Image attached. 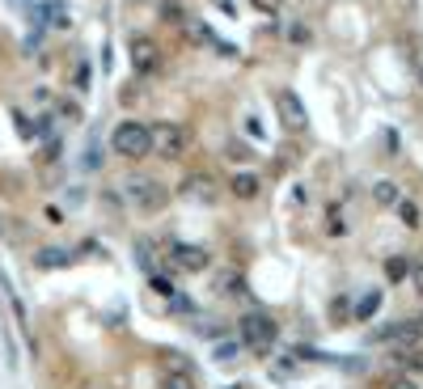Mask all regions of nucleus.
<instances>
[{"mask_svg": "<svg viewBox=\"0 0 423 389\" xmlns=\"http://www.w3.org/2000/svg\"><path fill=\"white\" fill-rule=\"evenodd\" d=\"M152 152L157 157H166V161H178L191 152V132L182 123H161V127H152Z\"/></svg>", "mask_w": 423, "mask_h": 389, "instance_id": "7ed1b4c3", "label": "nucleus"}, {"mask_svg": "<svg viewBox=\"0 0 423 389\" xmlns=\"http://www.w3.org/2000/svg\"><path fill=\"white\" fill-rule=\"evenodd\" d=\"M186 34H191L195 42H212V30H207V26H186Z\"/></svg>", "mask_w": 423, "mask_h": 389, "instance_id": "6ab92c4d", "label": "nucleus"}, {"mask_svg": "<svg viewBox=\"0 0 423 389\" xmlns=\"http://www.w3.org/2000/svg\"><path fill=\"white\" fill-rule=\"evenodd\" d=\"M186 186H191V195H203V199H212V178H207V174H203V178H191Z\"/></svg>", "mask_w": 423, "mask_h": 389, "instance_id": "a211bd4d", "label": "nucleus"}, {"mask_svg": "<svg viewBox=\"0 0 423 389\" xmlns=\"http://www.w3.org/2000/svg\"><path fill=\"white\" fill-rule=\"evenodd\" d=\"M377 309H381V292L373 288V292H368V296H364V301L356 305V321H364V317H373Z\"/></svg>", "mask_w": 423, "mask_h": 389, "instance_id": "9b49d317", "label": "nucleus"}, {"mask_svg": "<svg viewBox=\"0 0 423 389\" xmlns=\"http://www.w3.org/2000/svg\"><path fill=\"white\" fill-rule=\"evenodd\" d=\"M123 195H127V203H131L136 212H161L166 199H170V191H166L161 182H157V178H144V174L127 178V182H123Z\"/></svg>", "mask_w": 423, "mask_h": 389, "instance_id": "f03ea898", "label": "nucleus"}, {"mask_svg": "<svg viewBox=\"0 0 423 389\" xmlns=\"http://www.w3.org/2000/svg\"><path fill=\"white\" fill-rule=\"evenodd\" d=\"M276 106H280V119H284V127H288V132H301V127L309 123L305 102H301L292 89H280V93H276Z\"/></svg>", "mask_w": 423, "mask_h": 389, "instance_id": "423d86ee", "label": "nucleus"}, {"mask_svg": "<svg viewBox=\"0 0 423 389\" xmlns=\"http://www.w3.org/2000/svg\"><path fill=\"white\" fill-rule=\"evenodd\" d=\"M419 85H423V64H419Z\"/></svg>", "mask_w": 423, "mask_h": 389, "instance_id": "a878e982", "label": "nucleus"}, {"mask_svg": "<svg viewBox=\"0 0 423 389\" xmlns=\"http://www.w3.org/2000/svg\"><path fill=\"white\" fill-rule=\"evenodd\" d=\"M250 5H254L258 13H276V9H280V0H250Z\"/></svg>", "mask_w": 423, "mask_h": 389, "instance_id": "4be33fe9", "label": "nucleus"}, {"mask_svg": "<svg viewBox=\"0 0 423 389\" xmlns=\"http://www.w3.org/2000/svg\"><path fill=\"white\" fill-rule=\"evenodd\" d=\"M398 216H402L406 229H419L423 225V220H419V203H410V199H398Z\"/></svg>", "mask_w": 423, "mask_h": 389, "instance_id": "f8f14e48", "label": "nucleus"}, {"mask_svg": "<svg viewBox=\"0 0 423 389\" xmlns=\"http://www.w3.org/2000/svg\"><path fill=\"white\" fill-rule=\"evenodd\" d=\"M241 288H246L241 275H233V271H229V275H221V292H225V296H233V292H241Z\"/></svg>", "mask_w": 423, "mask_h": 389, "instance_id": "dca6fc26", "label": "nucleus"}, {"mask_svg": "<svg viewBox=\"0 0 423 389\" xmlns=\"http://www.w3.org/2000/svg\"><path fill=\"white\" fill-rule=\"evenodd\" d=\"M195 368L182 360V356H170L166 368H161V389H195Z\"/></svg>", "mask_w": 423, "mask_h": 389, "instance_id": "0eeeda50", "label": "nucleus"}, {"mask_svg": "<svg viewBox=\"0 0 423 389\" xmlns=\"http://www.w3.org/2000/svg\"><path fill=\"white\" fill-rule=\"evenodd\" d=\"M258 191H262V182L254 174H233L229 178V195L233 199H258Z\"/></svg>", "mask_w": 423, "mask_h": 389, "instance_id": "1a4fd4ad", "label": "nucleus"}, {"mask_svg": "<svg viewBox=\"0 0 423 389\" xmlns=\"http://www.w3.org/2000/svg\"><path fill=\"white\" fill-rule=\"evenodd\" d=\"M373 199H377L381 207H390V203H398V186H394V182H377V186H373Z\"/></svg>", "mask_w": 423, "mask_h": 389, "instance_id": "ddd939ff", "label": "nucleus"}, {"mask_svg": "<svg viewBox=\"0 0 423 389\" xmlns=\"http://www.w3.org/2000/svg\"><path fill=\"white\" fill-rule=\"evenodd\" d=\"M410 280H415V288L423 292V267H410Z\"/></svg>", "mask_w": 423, "mask_h": 389, "instance_id": "393cba45", "label": "nucleus"}, {"mask_svg": "<svg viewBox=\"0 0 423 389\" xmlns=\"http://www.w3.org/2000/svg\"><path fill=\"white\" fill-rule=\"evenodd\" d=\"M127 51H131V68H136V77H152L157 68H161V47H157L148 34H136Z\"/></svg>", "mask_w": 423, "mask_h": 389, "instance_id": "39448f33", "label": "nucleus"}, {"mask_svg": "<svg viewBox=\"0 0 423 389\" xmlns=\"http://www.w3.org/2000/svg\"><path fill=\"white\" fill-rule=\"evenodd\" d=\"M292 42H309V30L305 26H292Z\"/></svg>", "mask_w": 423, "mask_h": 389, "instance_id": "b1692460", "label": "nucleus"}, {"mask_svg": "<svg viewBox=\"0 0 423 389\" xmlns=\"http://www.w3.org/2000/svg\"><path fill=\"white\" fill-rule=\"evenodd\" d=\"M237 335H241V343L267 351V347L276 343V335H280V326L271 321V313H246V317L237 321Z\"/></svg>", "mask_w": 423, "mask_h": 389, "instance_id": "20e7f679", "label": "nucleus"}, {"mask_svg": "<svg viewBox=\"0 0 423 389\" xmlns=\"http://www.w3.org/2000/svg\"><path fill=\"white\" fill-rule=\"evenodd\" d=\"M111 148H115L119 157H127V161H140V157H148V152H152V127H144V123L127 119V123H119V127H115Z\"/></svg>", "mask_w": 423, "mask_h": 389, "instance_id": "f257e3e1", "label": "nucleus"}, {"mask_svg": "<svg viewBox=\"0 0 423 389\" xmlns=\"http://www.w3.org/2000/svg\"><path fill=\"white\" fill-rule=\"evenodd\" d=\"M161 22H170V26H186L182 9H178V5H170V0H166V5H161Z\"/></svg>", "mask_w": 423, "mask_h": 389, "instance_id": "f3484780", "label": "nucleus"}, {"mask_svg": "<svg viewBox=\"0 0 423 389\" xmlns=\"http://www.w3.org/2000/svg\"><path fill=\"white\" fill-rule=\"evenodd\" d=\"M38 17H42L47 26H56V30H64V26L72 22V17H68V5H42V9H38Z\"/></svg>", "mask_w": 423, "mask_h": 389, "instance_id": "9d476101", "label": "nucleus"}, {"mask_svg": "<svg viewBox=\"0 0 423 389\" xmlns=\"http://www.w3.org/2000/svg\"><path fill=\"white\" fill-rule=\"evenodd\" d=\"M68 258H72V254H68V250H42V254H38V258H34V262H38V267H64V262H68Z\"/></svg>", "mask_w": 423, "mask_h": 389, "instance_id": "4468645a", "label": "nucleus"}, {"mask_svg": "<svg viewBox=\"0 0 423 389\" xmlns=\"http://www.w3.org/2000/svg\"><path fill=\"white\" fill-rule=\"evenodd\" d=\"M170 262L195 275V271H203V267L212 262V254H207L203 246H182V241H174V246H170Z\"/></svg>", "mask_w": 423, "mask_h": 389, "instance_id": "6e6552de", "label": "nucleus"}, {"mask_svg": "<svg viewBox=\"0 0 423 389\" xmlns=\"http://www.w3.org/2000/svg\"><path fill=\"white\" fill-rule=\"evenodd\" d=\"M229 157H233V161H250L254 152H250L246 144H237V140H233V144H229Z\"/></svg>", "mask_w": 423, "mask_h": 389, "instance_id": "aec40b11", "label": "nucleus"}, {"mask_svg": "<svg viewBox=\"0 0 423 389\" xmlns=\"http://www.w3.org/2000/svg\"><path fill=\"white\" fill-rule=\"evenodd\" d=\"M385 389H419V385H415V381H410V376H394V381H390V385H385Z\"/></svg>", "mask_w": 423, "mask_h": 389, "instance_id": "5701e85b", "label": "nucleus"}, {"mask_svg": "<svg viewBox=\"0 0 423 389\" xmlns=\"http://www.w3.org/2000/svg\"><path fill=\"white\" fill-rule=\"evenodd\" d=\"M410 267H415V262H406V258H390V262H385V275H390V280H406Z\"/></svg>", "mask_w": 423, "mask_h": 389, "instance_id": "2eb2a0df", "label": "nucleus"}, {"mask_svg": "<svg viewBox=\"0 0 423 389\" xmlns=\"http://www.w3.org/2000/svg\"><path fill=\"white\" fill-rule=\"evenodd\" d=\"M152 288L161 292V296H174V284H170V280H161V275H152Z\"/></svg>", "mask_w": 423, "mask_h": 389, "instance_id": "412c9836", "label": "nucleus"}]
</instances>
